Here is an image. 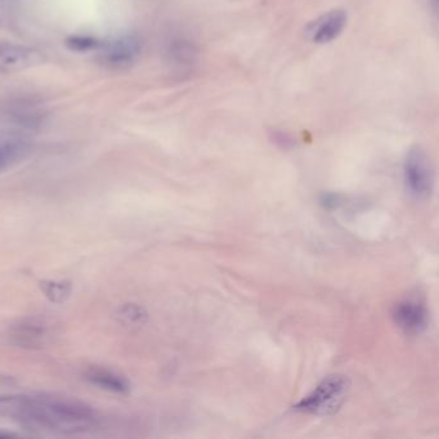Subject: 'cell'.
<instances>
[{"mask_svg": "<svg viewBox=\"0 0 439 439\" xmlns=\"http://www.w3.org/2000/svg\"><path fill=\"white\" fill-rule=\"evenodd\" d=\"M30 410L35 420L56 429H80L95 420L93 410L79 401L38 402Z\"/></svg>", "mask_w": 439, "mask_h": 439, "instance_id": "1", "label": "cell"}, {"mask_svg": "<svg viewBox=\"0 0 439 439\" xmlns=\"http://www.w3.org/2000/svg\"><path fill=\"white\" fill-rule=\"evenodd\" d=\"M351 382L347 376L333 375L320 382L306 397L294 406V410L309 415H333L343 406Z\"/></svg>", "mask_w": 439, "mask_h": 439, "instance_id": "2", "label": "cell"}, {"mask_svg": "<svg viewBox=\"0 0 439 439\" xmlns=\"http://www.w3.org/2000/svg\"><path fill=\"white\" fill-rule=\"evenodd\" d=\"M406 188L418 200L428 199L433 191L434 174L427 153L420 147L411 148L403 164Z\"/></svg>", "mask_w": 439, "mask_h": 439, "instance_id": "3", "label": "cell"}, {"mask_svg": "<svg viewBox=\"0 0 439 439\" xmlns=\"http://www.w3.org/2000/svg\"><path fill=\"white\" fill-rule=\"evenodd\" d=\"M142 44L135 37H124L106 46L101 53V62L114 70H125L133 66L141 56Z\"/></svg>", "mask_w": 439, "mask_h": 439, "instance_id": "4", "label": "cell"}, {"mask_svg": "<svg viewBox=\"0 0 439 439\" xmlns=\"http://www.w3.org/2000/svg\"><path fill=\"white\" fill-rule=\"evenodd\" d=\"M393 318L406 334H421L429 325L428 309L416 300H403L398 303L393 309Z\"/></svg>", "mask_w": 439, "mask_h": 439, "instance_id": "5", "label": "cell"}, {"mask_svg": "<svg viewBox=\"0 0 439 439\" xmlns=\"http://www.w3.org/2000/svg\"><path fill=\"white\" fill-rule=\"evenodd\" d=\"M348 16L343 10H333L313 21L306 32L317 44H327L338 38L347 26Z\"/></svg>", "mask_w": 439, "mask_h": 439, "instance_id": "6", "label": "cell"}, {"mask_svg": "<svg viewBox=\"0 0 439 439\" xmlns=\"http://www.w3.org/2000/svg\"><path fill=\"white\" fill-rule=\"evenodd\" d=\"M43 61L38 50L0 43V72H13L35 66Z\"/></svg>", "mask_w": 439, "mask_h": 439, "instance_id": "7", "label": "cell"}, {"mask_svg": "<svg viewBox=\"0 0 439 439\" xmlns=\"http://www.w3.org/2000/svg\"><path fill=\"white\" fill-rule=\"evenodd\" d=\"M48 325L39 318H26L10 327V340L23 348H39L48 339Z\"/></svg>", "mask_w": 439, "mask_h": 439, "instance_id": "8", "label": "cell"}, {"mask_svg": "<svg viewBox=\"0 0 439 439\" xmlns=\"http://www.w3.org/2000/svg\"><path fill=\"white\" fill-rule=\"evenodd\" d=\"M86 379L101 389L117 393V394H125L130 389L129 382L125 379L124 376L113 373L110 370L90 369L89 371H86Z\"/></svg>", "mask_w": 439, "mask_h": 439, "instance_id": "9", "label": "cell"}, {"mask_svg": "<svg viewBox=\"0 0 439 439\" xmlns=\"http://www.w3.org/2000/svg\"><path fill=\"white\" fill-rule=\"evenodd\" d=\"M29 144L22 138H8L0 142V172H4L29 153Z\"/></svg>", "mask_w": 439, "mask_h": 439, "instance_id": "10", "label": "cell"}, {"mask_svg": "<svg viewBox=\"0 0 439 439\" xmlns=\"http://www.w3.org/2000/svg\"><path fill=\"white\" fill-rule=\"evenodd\" d=\"M116 318L125 326L144 325L147 320V312L138 304H124L116 312Z\"/></svg>", "mask_w": 439, "mask_h": 439, "instance_id": "11", "label": "cell"}, {"mask_svg": "<svg viewBox=\"0 0 439 439\" xmlns=\"http://www.w3.org/2000/svg\"><path fill=\"white\" fill-rule=\"evenodd\" d=\"M41 291L53 303H64L71 293V286L64 281H46L41 282Z\"/></svg>", "mask_w": 439, "mask_h": 439, "instance_id": "12", "label": "cell"}, {"mask_svg": "<svg viewBox=\"0 0 439 439\" xmlns=\"http://www.w3.org/2000/svg\"><path fill=\"white\" fill-rule=\"evenodd\" d=\"M66 44L68 48L77 50V52H88V50L98 48L99 46L96 39L90 38V37H72V38L67 39Z\"/></svg>", "mask_w": 439, "mask_h": 439, "instance_id": "13", "label": "cell"}]
</instances>
